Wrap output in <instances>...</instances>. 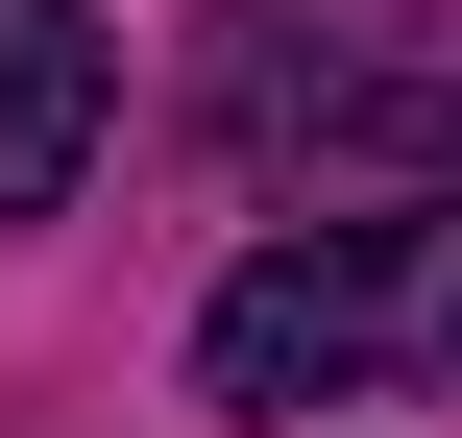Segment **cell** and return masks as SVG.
Here are the masks:
<instances>
[{"label": "cell", "instance_id": "obj_3", "mask_svg": "<svg viewBox=\"0 0 462 438\" xmlns=\"http://www.w3.org/2000/svg\"><path fill=\"white\" fill-rule=\"evenodd\" d=\"M97 122H122V24L97 0H0V219H73Z\"/></svg>", "mask_w": 462, "mask_h": 438}, {"label": "cell", "instance_id": "obj_1", "mask_svg": "<svg viewBox=\"0 0 462 438\" xmlns=\"http://www.w3.org/2000/svg\"><path fill=\"white\" fill-rule=\"evenodd\" d=\"M414 366H462V171L268 219L219 268V317H195V390L219 415H341V390H414Z\"/></svg>", "mask_w": 462, "mask_h": 438}, {"label": "cell", "instance_id": "obj_2", "mask_svg": "<svg viewBox=\"0 0 462 438\" xmlns=\"http://www.w3.org/2000/svg\"><path fill=\"white\" fill-rule=\"evenodd\" d=\"M244 171H462V49H390V0H292L219 73Z\"/></svg>", "mask_w": 462, "mask_h": 438}]
</instances>
